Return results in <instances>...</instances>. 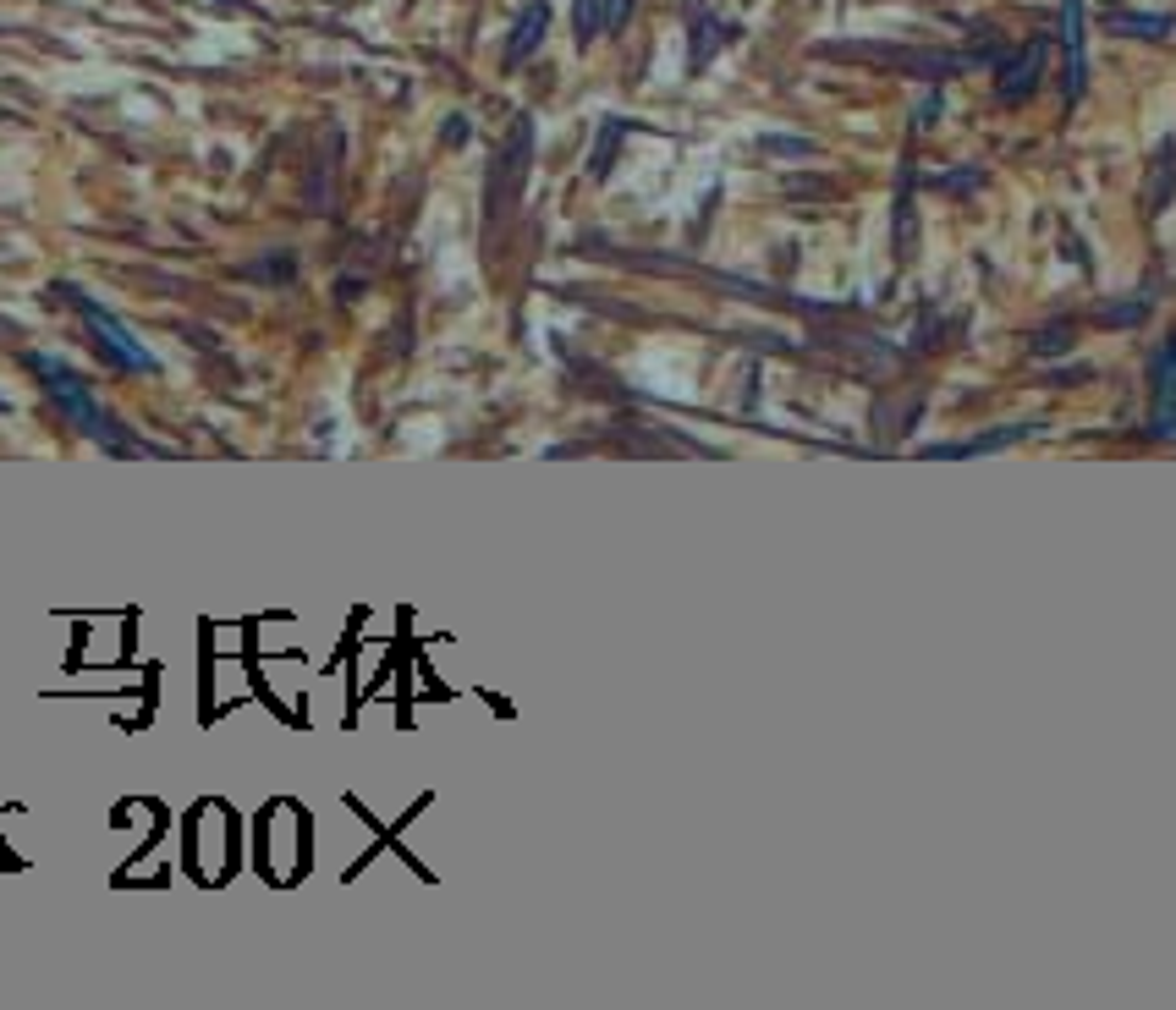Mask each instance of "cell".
<instances>
[{"label":"cell","instance_id":"obj_15","mask_svg":"<svg viewBox=\"0 0 1176 1010\" xmlns=\"http://www.w3.org/2000/svg\"><path fill=\"white\" fill-rule=\"evenodd\" d=\"M940 110H945L940 88H930V93H924V105H918V116H913V126H918V133H930V126L940 121Z\"/></svg>","mask_w":1176,"mask_h":1010},{"label":"cell","instance_id":"obj_12","mask_svg":"<svg viewBox=\"0 0 1176 1010\" xmlns=\"http://www.w3.org/2000/svg\"><path fill=\"white\" fill-rule=\"evenodd\" d=\"M1072 336H1077V330H1072V319H1051V324H1044V330H1039V336H1034L1028 346H1034L1039 357H1051V352L1072 346Z\"/></svg>","mask_w":1176,"mask_h":1010},{"label":"cell","instance_id":"obj_17","mask_svg":"<svg viewBox=\"0 0 1176 1010\" xmlns=\"http://www.w3.org/2000/svg\"><path fill=\"white\" fill-rule=\"evenodd\" d=\"M627 12H632V0H611V6H606V34H621Z\"/></svg>","mask_w":1176,"mask_h":1010},{"label":"cell","instance_id":"obj_11","mask_svg":"<svg viewBox=\"0 0 1176 1010\" xmlns=\"http://www.w3.org/2000/svg\"><path fill=\"white\" fill-rule=\"evenodd\" d=\"M1155 159H1160V171L1149 176V209L1160 215V209L1171 204V138H1160V154H1155Z\"/></svg>","mask_w":1176,"mask_h":1010},{"label":"cell","instance_id":"obj_14","mask_svg":"<svg viewBox=\"0 0 1176 1010\" xmlns=\"http://www.w3.org/2000/svg\"><path fill=\"white\" fill-rule=\"evenodd\" d=\"M621 133H627L621 121H606V133H599V154H594V176H611V159H616Z\"/></svg>","mask_w":1176,"mask_h":1010},{"label":"cell","instance_id":"obj_8","mask_svg":"<svg viewBox=\"0 0 1176 1010\" xmlns=\"http://www.w3.org/2000/svg\"><path fill=\"white\" fill-rule=\"evenodd\" d=\"M1105 28H1110V34H1127V39H1149V45L1171 39V17L1165 12H1105Z\"/></svg>","mask_w":1176,"mask_h":1010},{"label":"cell","instance_id":"obj_9","mask_svg":"<svg viewBox=\"0 0 1176 1010\" xmlns=\"http://www.w3.org/2000/svg\"><path fill=\"white\" fill-rule=\"evenodd\" d=\"M1023 434H1034L1028 423H1011V429H990V434H973V440H957V445H930V462H935V456H978V450H1001V445L1023 440Z\"/></svg>","mask_w":1176,"mask_h":1010},{"label":"cell","instance_id":"obj_3","mask_svg":"<svg viewBox=\"0 0 1176 1010\" xmlns=\"http://www.w3.org/2000/svg\"><path fill=\"white\" fill-rule=\"evenodd\" d=\"M528 143H533V126H528V116L512 126V149H506L495 166H490V209H484V225L495 232V225L512 215V204H517V192H523V176H528Z\"/></svg>","mask_w":1176,"mask_h":1010},{"label":"cell","instance_id":"obj_1","mask_svg":"<svg viewBox=\"0 0 1176 1010\" xmlns=\"http://www.w3.org/2000/svg\"><path fill=\"white\" fill-rule=\"evenodd\" d=\"M28 369L39 374V384L50 390V401H55L61 412H67V423H72L78 434H88L93 445H105V450H116V456H121V450H138V440L126 434L121 423H116V417H110L100 401L88 396V384H83V379H78L67 363H61V357L34 352V357H28Z\"/></svg>","mask_w":1176,"mask_h":1010},{"label":"cell","instance_id":"obj_6","mask_svg":"<svg viewBox=\"0 0 1176 1010\" xmlns=\"http://www.w3.org/2000/svg\"><path fill=\"white\" fill-rule=\"evenodd\" d=\"M1061 45H1067V100L1077 105L1089 88V55H1084V0H1061Z\"/></svg>","mask_w":1176,"mask_h":1010},{"label":"cell","instance_id":"obj_2","mask_svg":"<svg viewBox=\"0 0 1176 1010\" xmlns=\"http://www.w3.org/2000/svg\"><path fill=\"white\" fill-rule=\"evenodd\" d=\"M61 297H67L78 313H83V324H88V336H93V346H100L116 369H126V374H154V352L126 330V324L105 308V303H93L88 291H78V286H61Z\"/></svg>","mask_w":1176,"mask_h":1010},{"label":"cell","instance_id":"obj_13","mask_svg":"<svg viewBox=\"0 0 1176 1010\" xmlns=\"http://www.w3.org/2000/svg\"><path fill=\"white\" fill-rule=\"evenodd\" d=\"M1155 313V297L1143 291V297H1132V303H1117V308H1105V324H1143Z\"/></svg>","mask_w":1176,"mask_h":1010},{"label":"cell","instance_id":"obj_10","mask_svg":"<svg viewBox=\"0 0 1176 1010\" xmlns=\"http://www.w3.org/2000/svg\"><path fill=\"white\" fill-rule=\"evenodd\" d=\"M606 6L611 0H578V6H572V34H578V45H594L599 34H606Z\"/></svg>","mask_w":1176,"mask_h":1010},{"label":"cell","instance_id":"obj_5","mask_svg":"<svg viewBox=\"0 0 1176 1010\" xmlns=\"http://www.w3.org/2000/svg\"><path fill=\"white\" fill-rule=\"evenodd\" d=\"M1044 61H1051V39H1034L1023 55H1011L1006 67H1001V78H995V93L1006 105H1017V100H1028V93L1039 88V78H1044Z\"/></svg>","mask_w":1176,"mask_h":1010},{"label":"cell","instance_id":"obj_18","mask_svg":"<svg viewBox=\"0 0 1176 1010\" xmlns=\"http://www.w3.org/2000/svg\"><path fill=\"white\" fill-rule=\"evenodd\" d=\"M220 6H237V0H220Z\"/></svg>","mask_w":1176,"mask_h":1010},{"label":"cell","instance_id":"obj_7","mask_svg":"<svg viewBox=\"0 0 1176 1010\" xmlns=\"http://www.w3.org/2000/svg\"><path fill=\"white\" fill-rule=\"evenodd\" d=\"M545 34H550V6L533 0V6L517 12V28H512V39H506V67H523V61L545 45Z\"/></svg>","mask_w":1176,"mask_h":1010},{"label":"cell","instance_id":"obj_4","mask_svg":"<svg viewBox=\"0 0 1176 1010\" xmlns=\"http://www.w3.org/2000/svg\"><path fill=\"white\" fill-rule=\"evenodd\" d=\"M1149 434L1160 445H1171L1176 434V341L1171 336H1160L1149 357Z\"/></svg>","mask_w":1176,"mask_h":1010},{"label":"cell","instance_id":"obj_16","mask_svg":"<svg viewBox=\"0 0 1176 1010\" xmlns=\"http://www.w3.org/2000/svg\"><path fill=\"white\" fill-rule=\"evenodd\" d=\"M984 182V171H951V176H935L930 187L935 192H968V187H978Z\"/></svg>","mask_w":1176,"mask_h":1010}]
</instances>
